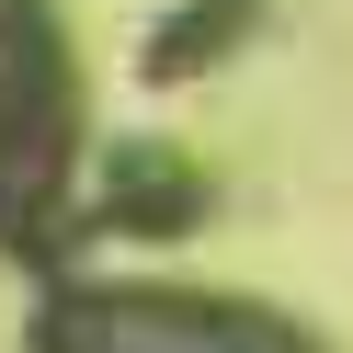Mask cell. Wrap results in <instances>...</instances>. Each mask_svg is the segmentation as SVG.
<instances>
[{"mask_svg": "<svg viewBox=\"0 0 353 353\" xmlns=\"http://www.w3.org/2000/svg\"><path fill=\"white\" fill-rule=\"evenodd\" d=\"M69 160V57L34 0H0V228L34 216Z\"/></svg>", "mask_w": 353, "mask_h": 353, "instance_id": "obj_1", "label": "cell"}, {"mask_svg": "<svg viewBox=\"0 0 353 353\" xmlns=\"http://www.w3.org/2000/svg\"><path fill=\"white\" fill-rule=\"evenodd\" d=\"M46 353H307L274 319L239 307H183V296H69L46 319Z\"/></svg>", "mask_w": 353, "mask_h": 353, "instance_id": "obj_2", "label": "cell"}]
</instances>
